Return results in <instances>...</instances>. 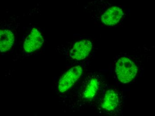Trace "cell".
Here are the masks:
<instances>
[{
    "label": "cell",
    "mask_w": 155,
    "mask_h": 116,
    "mask_svg": "<svg viewBox=\"0 0 155 116\" xmlns=\"http://www.w3.org/2000/svg\"><path fill=\"white\" fill-rule=\"evenodd\" d=\"M99 87L98 80L96 78H92L88 83L83 91V98L85 100H91L93 98L98 91Z\"/></svg>",
    "instance_id": "8"
},
{
    "label": "cell",
    "mask_w": 155,
    "mask_h": 116,
    "mask_svg": "<svg viewBox=\"0 0 155 116\" xmlns=\"http://www.w3.org/2000/svg\"><path fill=\"white\" fill-rule=\"evenodd\" d=\"M123 15L122 9L117 6L108 8L101 17L102 23L107 26L116 25L120 20Z\"/></svg>",
    "instance_id": "6"
},
{
    "label": "cell",
    "mask_w": 155,
    "mask_h": 116,
    "mask_svg": "<svg viewBox=\"0 0 155 116\" xmlns=\"http://www.w3.org/2000/svg\"><path fill=\"white\" fill-rule=\"evenodd\" d=\"M92 49V42L82 39L75 41L69 51V56L74 60L79 61L87 57Z\"/></svg>",
    "instance_id": "5"
},
{
    "label": "cell",
    "mask_w": 155,
    "mask_h": 116,
    "mask_svg": "<svg viewBox=\"0 0 155 116\" xmlns=\"http://www.w3.org/2000/svg\"><path fill=\"white\" fill-rule=\"evenodd\" d=\"M45 41V35L40 28L33 24L25 26L20 40L18 58L23 59L39 54Z\"/></svg>",
    "instance_id": "1"
},
{
    "label": "cell",
    "mask_w": 155,
    "mask_h": 116,
    "mask_svg": "<svg viewBox=\"0 0 155 116\" xmlns=\"http://www.w3.org/2000/svg\"><path fill=\"white\" fill-rule=\"evenodd\" d=\"M83 69L79 65L70 68L58 78L56 83V89L60 93H65L72 87L80 79Z\"/></svg>",
    "instance_id": "3"
},
{
    "label": "cell",
    "mask_w": 155,
    "mask_h": 116,
    "mask_svg": "<svg viewBox=\"0 0 155 116\" xmlns=\"http://www.w3.org/2000/svg\"><path fill=\"white\" fill-rule=\"evenodd\" d=\"M17 21L14 18L0 22V53L8 52L17 45L20 25Z\"/></svg>",
    "instance_id": "2"
},
{
    "label": "cell",
    "mask_w": 155,
    "mask_h": 116,
    "mask_svg": "<svg viewBox=\"0 0 155 116\" xmlns=\"http://www.w3.org/2000/svg\"><path fill=\"white\" fill-rule=\"evenodd\" d=\"M138 70L137 67L129 58L122 57L116 62L115 71L121 82H131L136 77Z\"/></svg>",
    "instance_id": "4"
},
{
    "label": "cell",
    "mask_w": 155,
    "mask_h": 116,
    "mask_svg": "<svg viewBox=\"0 0 155 116\" xmlns=\"http://www.w3.org/2000/svg\"><path fill=\"white\" fill-rule=\"evenodd\" d=\"M118 103L119 97L117 92L113 90H109L105 95L102 107L107 111H112L117 107Z\"/></svg>",
    "instance_id": "7"
}]
</instances>
